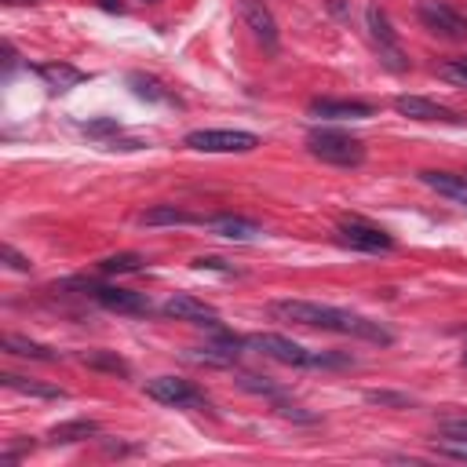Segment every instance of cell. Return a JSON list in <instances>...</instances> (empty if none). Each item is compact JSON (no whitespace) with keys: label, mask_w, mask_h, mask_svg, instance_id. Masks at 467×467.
<instances>
[{"label":"cell","mask_w":467,"mask_h":467,"mask_svg":"<svg viewBox=\"0 0 467 467\" xmlns=\"http://www.w3.org/2000/svg\"><path fill=\"white\" fill-rule=\"evenodd\" d=\"M270 314L277 321H292L303 328H321V332H343V336H358L368 343H394V332H387L379 321H368L354 310H339L328 303H310V299H277L270 303Z\"/></svg>","instance_id":"1"},{"label":"cell","mask_w":467,"mask_h":467,"mask_svg":"<svg viewBox=\"0 0 467 467\" xmlns=\"http://www.w3.org/2000/svg\"><path fill=\"white\" fill-rule=\"evenodd\" d=\"M244 347H252V350H259L263 358H274V361H281V365H296V368H343V365H350L347 358H336V354H321V350H306V347H299L296 339H288V336H277V332H252V336H244Z\"/></svg>","instance_id":"2"},{"label":"cell","mask_w":467,"mask_h":467,"mask_svg":"<svg viewBox=\"0 0 467 467\" xmlns=\"http://www.w3.org/2000/svg\"><path fill=\"white\" fill-rule=\"evenodd\" d=\"M306 150L317 161L336 164V168H358L365 161V142L354 139L350 131H339V128H314L306 135Z\"/></svg>","instance_id":"3"},{"label":"cell","mask_w":467,"mask_h":467,"mask_svg":"<svg viewBox=\"0 0 467 467\" xmlns=\"http://www.w3.org/2000/svg\"><path fill=\"white\" fill-rule=\"evenodd\" d=\"M365 29H368V40H372L376 51H379V62H383L390 73H405V69H409V55H405V47H401V40H398V29L390 26V18H387V11H383L379 4H368V7H365Z\"/></svg>","instance_id":"4"},{"label":"cell","mask_w":467,"mask_h":467,"mask_svg":"<svg viewBox=\"0 0 467 467\" xmlns=\"http://www.w3.org/2000/svg\"><path fill=\"white\" fill-rule=\"evenodd\" d=\"M182 142L197 153H252L259 146V135L241 128H197Z\"/></svg>","instance_id":"5"},{"label":"cell","mask_w":467,"mask_h":467,"mask_svg":"<svg viewBox=\"0 0 467 467\" xmlns=\"http://www.w3.org/2000/svg\"><path fill=\"white\" fill-rule=\"evenodd\" d=\"M416 15L431 33H438L445 40H463L467 36V11H460V7H452L445 0H423L416 7Z\"/></svg>","instance_id":"6"},{"label":"cell","mask_w":467,"mask_h":467,"mask_svg":"<svg viewBox=\"0 0 467 467\" xmlns=\"http://www.w3.org/2000/svg\"><path fill=\"white\" fill-rule=\"evenodd\" d=\"M336 237H339V244L358 248V252H390L394 248L390 234L372 226V223H365V219H343L336 226Z\"/></svg>","instance_id":"7"},{"label":"cell","mask_w":467,"mask_h":467,"mask_svg":"<svg viewBox=\"0 0 467 467\" xmlns=\"http://www.w3.org/2000/svg\"><path fill=\"white\" fill-rule=\"evenodd\" d=\"M142 390H146L153 401H161V405H175V409L204 405V394H201L190 379H182V376H153V379H146Z\"/></svg>","instance_id":"8"},{"label":"cell","mask_w":467,"mask_h":467,"mask_svg":"<svg viewBox=\"0 0 467 467\" xmlns=\"http://www.w3.org/2000/svg\"><path fill=\"white\" fill-rule=\"evenodd\" d=\"M237 15L266 51H277V22L263 0H237Z\"/></svg>","instance_id":"9"},{"label":"cell","mask_w":467,"mask_h":467,"mask_svg":"<svg viewBox=\"0 0 467 467\" xmlns=\"http://www.w3.org/2000/svg\"><path fill=\"white\" fill-rule=\"evenodd\" d=\"M88 292L95 296L99 306L117 310V314H150V299L142 292L131 288H117V285H88Z\"/></svg>","instance_id":"10"},{"label":"cell","mask_w":467,"mask_h":467,"mask_svg":"<svg viewBox=\"0 0 467 467\" xmlns=\"http://www.w3.org/2000/svg\"><path fill=\"white\" fill-rule=\"evenodd\" d=\"M168 317H175V321H190V325H219V310L212 306V303H204V299H197V296H186V292H179V296H171L164 306H161Z\"/></svg>","instance_id":"11"},{"label":"cell","mask_w":467,"mask_h":467,"mask_svg":"<svg viewBox=\"0 0 467 467\" xmlns=\"http://www.w3.org/2000/svg\"><path fill=\"white\" fill-rule=\"evenodd\" d=\"M394 109L409 120H445V124H460L463 117L441 102H431V99H420V95H398L394 99Z\"/></svg>","instance_id":"12"},{"label":"cell","mask_w":467,"mask_h":467,"mask_svg":"<svg viewBox=\"0 0 467 467\" xmlns=\"http://www.w3.org/2000/svg\"><path fill=\"white\" fill-rule=\"evenodd\" d=\"M306 113L317 120H354V117H372V106L358 99H314Z\"/></svg>","instance_id":"13"},{"label":"cell","mask_w":467,"mask_h":467,"mask_svg":"<svg viewBox=\"0 0 467 467\" xmlns=\"http://www.w3.org/2000/svg\"><path fill=\"white\" fill-rule=\"evenodd\" d=\"M204 226L212 234L226 237V241H255L263 234V226L252 223V219H244V215H212V219H204Z\"/></svg>","instance_id":"14"},{"label":"cell","mask_w":467,"mask_h":467,"mask_svg":"<svg viewBox=\"0 0 467 467\" xmlns=\"http://www.w3.org/2000/svg\"><path fill=\"white\" fill-rule=\"evenodd\" d=\"M420 182L431 186L434 193L456 201V204H467V175H456V171H420Z\"/></svg>","instance_id":"15"},{"label":"cell","mask_w":467,"mask_h":467,"mask_svg":"<svg viewBox=\"0 0 467 467\" xmlns=\"http://www.w3.org/2000/svg\"><path fill=\"white\" fill-rule=\"evenodd\" d=\"M36 77L47 80V88L66 91V88H73V84L84 80V69H77V66H69V62H44V66H36Z\"/></svg>","instance_id":"16"},{"label":"cell","mask_w":467,"mask_h":467,"mask_svg":"<svg viewBox=\"0 0 467 467\" xmlns=\"http://www.w3.org/2000/svg\"><path fill=\"white\" fill-rule=\"evenodd\" d=\"M0 383L4 387H11V390H18V394H33V398H66V390L62 387H55V383H40V379H29V376H18V372H0Z\"/></svg>","instance_id":"17"},{"label":"cell","mask_w":467,"mask_h":467,"mask_svg":"<svg viewBox=\"0 0 467 467\" xmlns=\"http://www.w3.org/2000/svg\"><path fill=\"white\" fill-rule=\"evenodd\" d=\"M139 223L142 226H186V223H204V219H197V215H190L175 204H157V208H146L139 215Z\"/></svg>","instance_id":"18"},{"label":"cell","mask_w":467,"mask_h":467,"mask_svg":"<svg viewBox=\"0 0 467 467\" xmlns=\"http://www.w3.org/2000/svg\"><path fill=\"white\" fill-rule=\"evenodd\" d=\"M244 339H219V343H204V347H197L190 358L193 361H201V365H234L237 361V347H241Z\"/></svg>","instance_id":"19"},{"label":"cell","mask_w":467,"mask_h":467,"mask_svg":"<svg viewBox=\"0 0 467 467\" xmlns=\"http://www.w3.org/2000/svg\"><path fill=\"white\" fill-rule=\"evenodd\" d=\"M0 347L7 350V354H18V358H33V361H55L58 354L51 350V347H44V343H36V339H26V336H4L0 339Z\"/></svg>","instance_id":"20"},{"label":"cell","mask_w":467,"mask_h":467,"mask_svg":"<svg viewBox=\"0 0 467 467\" xmlns=\"http://www.w3.org/2000/svg\"><path fill=\"white\" fill-rule=\"evenodd\" d=\"M95 434H99L95 420H66V423H55L47 438L55 445H69V441H84V438H95Z\"/></svg>","instance_id":"21"},{"label":"cell","mask_w":467,"mask_h":467,"mask_svg":"<svg viewBox=\"0 0 467 467\" xmlns=\"http://www.w3.org/2000/svg\"><path fill=\"white\" fill-rule=\"evenodd\" d=\"M80 361L88 368H99V372H113V376H131V365L124 358H117L113 350H88L80 354Z\"/></svg>","instance_id":"22"},{"label":"cell","mask_w":467,"mask_h":467,"mask_svg":"<svg viewBox=\"0 0 467 467\" xmlns=\"http://www.w3.org/2000/svg\"><path fill=\"white\" fill-rule=\"evenodd\" d=\"M99 270H102V274H109V277H117V274H139V270H142V255H135V252L106 255V259L99 263Z\"/></svg>","instance_id":"23"},{"label":"cell","mask_w":467,"mask_h":467,"mask_svg":"<svg viewBox=\"0 0 467 467\" xmlns=\"http://www.w3.org/2000/svg\"><path fill=\"white\" fill-rule=\"evenodd\" d=\"M128 84L139 99H150V102H168V91L153 80V77H142V73H128Z\"/></svg>","instance_id":"24"},{"label":"cell","mask_w":467,"mask_h":467,"mask_svg":"<svg viewBox=\"0 0 467 467\" xmlns=\"http://www.w3.org/2000/svg\"><path fill=\"white\" fill-rule=\"evenodd\" d=\"M431 449H434L438 456H449V460H467V438H463V434H445V431H441V438H434Z\"/></svg>","instance_id":"25"},{"label":"cell","mask_w":467,"mask_h":467,"mask_svg":"<svg viewBox=\"0 0 467 467\" xmlns=\"http://www.w3.org/2000/svg\"><path fill=\"white\" fill-rule=\"evenodd\" d=\"M365 401L387 405V409H409L412 405V398L409 394H398V390H365Z\"/></svg>","instance_id":"26"},{"label":"cell","mask_w":467,"mask_h":467,"mask_svg":"<svg viewBox=\"0 0 467 467\" xmlns=\"http://www.w3.org/2000/svg\"><path fill=\"white\" fill-rule=\"evenodd\" d=\"M445 80H452V84H460V88H467V58H449L441 69H438Z\"/></svg>","instance_id":"27"},{"label":"cell","mask_w":467,"mask_h":467,"mask_svg":"<svg viewBox=\"0 0 467 467\" xmlns=\"http://www.w3.org/2000/svg\"><path fill=\"white\" fill-rule=\"evenodd\" d=\"M0 255H4V263H7L11 270H18V274H29V266H33V263H29V255H22L15 244H4V248H0Z\"/></svg>","instance_id":"28"},{"label":"cell","mask_w":467,"mask_h":467,"mask_svg":"<svg viewBox=\"0 0 467 467\" xmlns=\"http://www.w3.org/2000/svg\"><path fill=\"white\" fill-rule=\"evenodd\" d=\"M193 266H197V270H215V274H237V270H234L226 259H219V255H197Z\"/></svg>","instance_id":"29"},{"label":"cell","mask_w":467,"mask_h":467,"mask_svg":"<svg viewBox=\"0 0 467 467\" xmlns=\"http://www.w3.org/2000/svg\"><path fill=\"white\" fill-rule=\"evenodd\" d=\"M241 387L244 390H255V394H277V387L266 383V379H259V376H241Z\"/></svg>","instance_id":"30"},{"label":"cell","mask_w":467,"mask_h":467,"mask_svg":"<svg viewBox=\"0 0 467 467\" xmlns=\"http://www.w3.org/2000/svg\"><path fill=\"white\" fill-rule=\"evenodd\" d=\"M441 431H445V434H463V438H467V420H445Z\"/></svg>","instance_id":"31"},{"label":"cell","mask_w":467,"mask_h":467,"mask_svg":"<svg viewBox=\"0 0 467 467\" xmlns=\"http://www.w3.org/2000/svg\"><path fill=\"white\" fill-rule=\"evenodd\" d=\"M99 7H106V11H117V15L124 11V4H120V0H99Z\"/></svg>","instance_id":"32"},{"label":"cell","mask_w":467,"mask_h":467,"mask_svg":"<svg viewBox=\"0 0 467 467\" xmlns=\"http://www.w3.org/2000/svg\"><path fill=\"white\" fill-rule=\"evenodd\" d=\"M7 4H36V0H7Z\"/></svg>","instance_id":"33"},{"label":"cell","mask_w":467,"mask_h":467,"mask_svg":"<svg viewBox=\"0 0 467 467\" xmlns=\"http://www.w3.org/2000/svg\"><path fill=\"white\" fill-rule=\"evenodd\" d=\"M463 365H467V350H463Z\"/></svg>","instance_id":"34"}]
</instances>
